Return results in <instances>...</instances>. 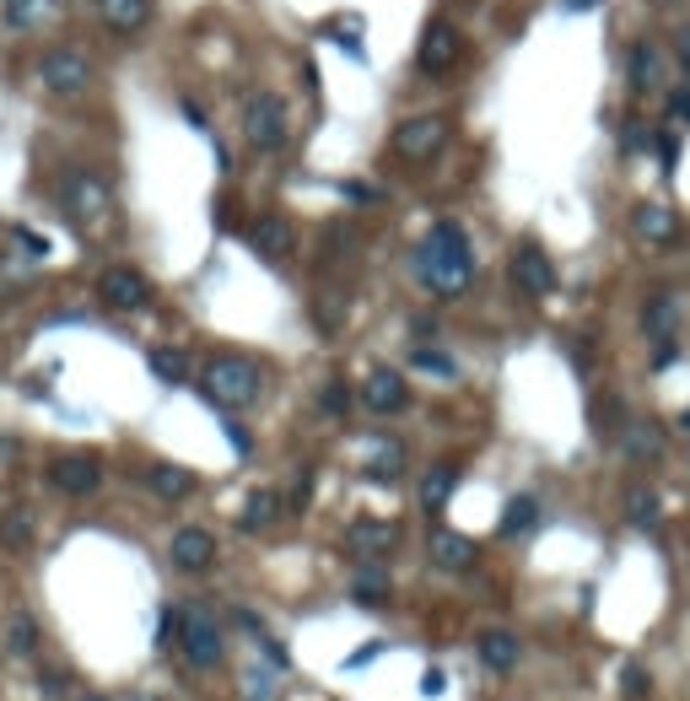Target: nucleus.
<instances>
[{
	"instance_id": "1",
	"label": "nucleus",
	"mask_w": 690,
	"mask_h": 701,
	"mask_svg": "<svg viewBox=\"0 0 690 701\" xmlns=\"http://www.w3.org/2000/svg\"><path fill=\"white\" fill-rule=\"evenodd\" d=\"M416 281L432 297H464L475 281V249L459 222H432V233L416 249Z\"/></svg>"
},
{
	"instance_id": "2",
	"label": "nucleus",
	"mask_w": 690,
	"mask_h": 701,
	"mask_svg": "<svg viewBox=\"0 0 690 701\" xmlns=\"http://www.w3.org/2000/svg\"><path fill=\"white\" fill-rule=\"evenodd\" d=\"M200 394L216 410H249L264 394V368L249 362V357H211L205 373H200Z\"/></svg>"
},
{
	"instance_id": "3",
	"label": "nucleus",
	"mask_w": 690,
	"mask_h": 701,
	"mask_svg": "<svg viewBox=\"0 0 690 701\" xmlns=\"http://www.w3.org/2000/svg\"><path fill=\"white\" fill-rule=\"evenodd\" d=\"M60 211L87 233V227H103L109 216H114V190H109V179L103 173H92V168H65L60 184Z\"/></svg>"
},
{
	"instance_id": "4",
	"label": "nucleus",
	"mask_w": 690,
	"mask_h": 701,
	"mask_svg": "<svg viewBox=\"0 0 690 701\" xmlns=\"http://www.w3.org/2000/svg\"><path fill=\"white\" fill-rule=\"evenodd\" d=\"M244 140H249L259 157H275L292 140V114H286L281 92H253L249 103H244Z\"/></svg>"
},
{
	"instance_id": "5",
	"label": "nucleus",
	"mask_w": 690,
	"mask_h": 701,
	"mask_svg": "<svg viewBox=\"0 0 690 701\" xmlns=\"http://www.w3.org/2000/svg\"><path fill=\"white\" fill-rule=\"evenodd\" d=\"M38 81H44L49 98H87L92 81H98V70L87 60V49L55 44V49H44V60H38Z\"/></svg>"
},
{
	"instance_id": "6",
	"label": "nucleus",
	"mask_w": 690,
	"mask_h": 701,
	"mask_svg": "<svg viewBox=\"0 0 690 701\" xmlns=\"http://www.w3.org/2000/svg\"><path fill=\"white\" fill-rule=\"evenodd\" d=\"M179 647L194 669H216L227 658V637H222V621L205 610V604H189L179 610Z\"/></svg>"
},
{
	"instance_id": "7",
	"label": "nucleus",
	"mask_w": 690,
	"mask_h": 701,
	"mask_svg": "<svg viewBox=\"0 0 690 701\" xmlns=\"http://www.w3.org/2000/svg\"><path fill=\"white\" fill-rule=\"evenodd\" d=\"M459 60H464V33H459L448 16H432V22L421 27L416 70H421V76H432V81H442V76H453V70H459Z\"/></svg>"
},
{
	"instance_id": "8",
	"label": "nucleus",
	"mask_w": 690,
	"mask_h": 701,
	"mask_svg": "<svg viewBox=\"0 0 690 701\" xmlns=\"http://www.w3.org/2000/svg\"><path fill=\"white\" fill-rule=\"evenodd\" d=\"M394 157L399 162H432L442 146H448V120L442 114H416V120H405V125L394 129Z\"/></svg>"
},
{
	"instance_id": "9",
	"label": "nucleus",
	"mask_w": 690,
	"mask_h": 701,
	"mask_svg": "<svg viewBox=\"0 0 690 701\" xmlns=\"http://www.w3.org/2000/svg\"><path fill=\"white\" fill-rule=\"evenodd\" d=\"M507 270H512V286H518L523 297H551V292H556V264H551V255H545L540 244H518Z\"/></svg>"
},
{
	"instance_id": "10",
	"label": "nucleus",
	"mask_w": 690,
	"mask_h": 701,
	"mask_svg": "<svg viewBox=\"0 0 690 701\" xmlns=\"http://www.w3.org/2000/svg\"><path fill=\"white\" fill-rule=\"evenodd\" d=\"M98 297H103L109 308H120V314H135V308L151 303V281H146L135 264H109L103 281H98Z\"/></svg>"
},
{
	"instance_id": "11",
	"label": "nucleus",
	"mask_w": 690,
	"mask_h": 701,
	"mask_svg": "<svg viewBox=\"0 0 690 701\" xmlns=\"http://www.w3.org/2000/svg\"><path fill=\"white\" fill-rule=\"evenodd\" d=\"M92 11H98V22L114 33V38H135V33H146L151 27V0H92Z\"/></svg>"
},
{
	"instance_id": "12",
	"label": "nucleus",
	"mask_w": 690,
	"mask_h": 701,
	"mask_svg": "<svg viewBox=\"0 0 690 701\" xmlns=\"http://www.w3.org/2000/svg\"><path fill=\"white\" fill-rule=\"evenodd\" d=\"M65 16V0H0V22L11 33H44Z\"/></svg>"
},
{
	"instance_id": "13",
	"label": "nucleus",
	"mask_w": 690,
	"mask_h": 701,
	"mask_svg": "<svg viewBox=\"0 0 690 701\" xmlns=\"http://www.w3.org/2000/svg\"><path fill=\"white\" fill-rule=\"evenodd\" d=\"M626 81L636 98H653V92L664 87V55H658L653 38H636L626 49Z\"/></svg>"
},
{
	"instance_id": "14",
	"label": "nucleus",
	"mask_w": 690,
	"mask_h": 701,
	"mask_svg": "<svg viewBox=\"0 0 690 701\" xmlns=\"http://www.w3.org/2000/svg\"><path fill=\"white\" fill-rule=\"evenodd\" d=\"M244 238H249V249L259 259H286L292 249H297V233H292L286 216H253Z\"/></svg>"
},
{
	"instance_id": "15",
	"label": "nucleus",
	"mask_w": 690,
	"mask_h": 701,
	"mask_svg": "<svg viewBox=\"0 0 690 701\" xmlns=\"http://www.w3.org/2000/svg\"><path fill=\"white\" fill-rule=\"evenodd\" d=\"M49 480L60 486L65 497H87V491H98V486H103V470H98V459H92V453H65V459H55Z\"/></svg>"
},
{
	"instance_id": "16",
	"label": "nucleus",
	"mask_w": 690,
	"mask_h": 701,
	"mask_svg": "<svg viewBox=\"0 0 690 701\" xmlns=\"http://www.w3.org/2000/svg\"><path fill=\"white\" fill-rule=\"evenodd\" d=\"M346 545H351L362 562H377V556H388V551L399 545V529H394V523H373V518H362V523H351V529H346Z\"/></svg>"
},
{
	"instance_id": "17",
	"label": "nucleus",
	"mask_w": 690,
	"mask_h": 701,
	"mask_svg": "<svg viewBox=\"0 0 690 701\" xmlns=\"http://www.w3.org/2000/svg\"><path fill=\"white\" fill-rule=\"evenodd\" d=\"M405 399H410V388L399 373H388V368H377L373 378L362 383V405L377 410V416H394V410H405Z\"/></svg>"
},
{
	"instance_id": "18",
	"label": "nucleus",
	"mask_w": 690,
	"mask_h": 701,
	"mask_svg": "<svg viewBox=\"0 0 690 701\" xmlns=\"http://www.w3.org/2000/svg\"><path fill=\"white\" fill-rule=\"evenodd\" d=\"M631 233L642 238V244H675L680 238V216L669 211V205H636V216H631Z\"/></svg>"
},
{
	"instance_id": "19",
	"label": "nucleus",
	"mask_w": 690,
	"mask_h": 701,
	"mask_svg": "<svg viewBox=\"0 0 690 701\" xmlns=\"http://www.w3.org/2000/svg\"><path fill=\"white\" fill-rule=\"evenodd\" d=\"M427 556H432V567H442V573H464V567H475V540L470 534H453V529H438L432 545H427Z\"/></svg>"
},
{
	"instance_id": "20",
	"label": "nucleus",
	"mask_w": 690,
	"mask_h": 701,
	"mask_svg": "<svg viewBox=\"0 0 690 701\" xmlns=\"http://www.w3.org/2000/svg\"><path fill=\"white\" fill-rule=\"evenodd\" d=\"M168 556H173L184 573H205V567L216 562V540H211L205 529H179L173 545H168Z\"/></svg>"
},
{
	"instance_id": "21",
	"label": "nucleus",
	"mask_w": 690,
	"mask_h": 701,
	"mask_svg": "<svg viewBox=\"0 0 690 701\" xmlns=\"http://www.w3.org/2000/svg\"><path fill=\"white\" fill-rule=\"evenodd\" d=\"M621 448H626V459H636V464H653L664 453V427L658 421H626L621 427Z\"/></svg>"
},
{
	"instance_id": "22",
	"label": "nucleus",
	"mask_w": 690,
	"mask_h": 701,
	"mask_svg": "<svg viewBox=\"0 0 690 701\" xmlns=\"http://www.w3.org/2000/svg\"><path fill=\"white\" fill-rule=\"evenodd\" d=\"M675 324H680V297H675V292H653L647 308H642V329H647L653 340H669Z\"/></svg>"
},
{
	"instance_id": "23",
	"label": "nucleus",
	"mask_w": 690,
	"mask_h": 701,
	"mask_svg": "<svg viewBox=\"0 0 690 701\" xmlns=\"http://www.w3.org/2000/svg\"><path fill=\"white\" fill-rule=\"evenodd\" d=\"M146 486H151L157 497L179 502V497H189V491H194V475H189L184 464H151V470H146Z\"/></svg>"
},
{
	"instance_id": "24",
	"label": "nucleus",
	"mask_w": 690,
	"mask_h": 701,
	"mask_svg": "<svg viewBox=\"0 0 690 701\" xmlns=\"http://www.w3.org/2000/svg\"><path fill=\"white\" fill-rule=\"evenodd\" d=\"M475 647H480V664L497 669V675H507V669L518 664V637H512V632H486Z\"/></svg>"
},
{
	"instance_id": "25",
	"label": "nucleus",
	"mask_w": 690,
	"mask_h": 701,
	"mask_svg": "<svg viewBox=\"0 0 690 701\" xmlns=\"http://www.w3.org/2000/svg\"><path fill=\"white\" fill-rule=\"evenodd\" d=\"M453 491H459V470H453V464H438V470L421 480V508H427V512H442Z\"/></svg>"
},
{
	"instance_id": "26",
	"label": "nucleus",
	"mask_w": 690,
	"mask_h": 701,
	"mask_svg": "<svg viewBox=\"0 0 690 701\" xmlns=\"http://www.w3.org/2000/svg\"><path fill=\"white\" fill-rule=\"evenodd\" d=\"M534 523H540V502H534V497H512L502 512V523H497V534L512 540V534H529Z\"/></svg>"
},
{
	"instance_id": "27",
	"label": "nucleus",
	"mask_w": 690,
	"mask_h": 701,
	"mask_svg": "<svg viewBox=\"0 0 690 701\" xmlns=\"http://www.w3.org/2000/svg\"><path fill=\"white\" fill-rule=\"evenodd\" d=\"M399 464H405V448L388 443V438H373V453H367V475H373V480H394V475H399Z\"/></svg>"
},
{
	"instance_id": "28",
	"label": "nucleus",
	"mask_w": 690,
	"mask_h": 701,
	"mask_svg": "<svg viewBox=\"0 0 690 701\" xmlns=\"http://www.w3.org/2000/svg\"><path fill=\"white\" fill-rule=\"evenodd\" d=\"M626 518L636 529H653L658 523V491L653 486H626Z\"/></svg>"
},
{
	"instance_id": "29",
	"label": "nucleus",
	"mask_w": 690,
	"mask_h": 701,
	"mask_svg": "<svg viewBox=\"0 0 690 701\" xmlns=\"http://www.w3.org/2000/svg\"><path fill=\"white\" fill-rule=\"evenodd\" d=\"M38 621L33 615H11V626H5V647L16 653V658H27V653H38Z\"/></svg>"
},
{
	"instance_id": "30",
	"label": "nucleus",
	"mask_w": 690,
	"mask_h": 701,
	"mask_svg": "<svg viewBox=\"0 0 690 701\" xmlns=\"http://www.w3.org/2000/svg\"><path fill=\"white\" fill-rule=\"evenodd\" d=\"M357 604H388V573L377 562H367L357 573Z\"/></svg>"
},
{
	"instance_id": "31",
	"label": "nucleus",
	"mask_w": 690,
	"mask_h": 701,
	"mask_svg": "<svg viewBox=\"0 0 690 701\" xmlns=\"http://www.w3.org/2000/svg\"><path fill=\"white\" fill-rule=\"evenodd\" d=\"M146 362H151V373H157V383H168V388H173V383H184V373H189L184 351H168V346H157V351H151Z\"/></svg>"
},
{
	"instance_id": "32",
	"label": "nucleus",
	"mask_w": 690,
	"mask_h": 701,
	"mask_svg": "<svg viewBox=\"0 0 690 701\" xmlns=\"http://www.w3.org/2000/svg\"><path fill=\"white\" fill-rule=\"evenodd\" d=\"M281 518V497L275 491H253L249 508H244V529H270Z\"/></svg>"
},
{
	"instance_id": "33",
	"label": "nucleus",
	"mask_w": 690,
	"mask_h": 701,
	"mask_svg": "<svg viewBox=\"0 0 690 701\" xmlns=\"http://www.w3.org/2000/svg\"><path fill=\"white\" fill-rule=\"evenodd\" d=\"M0 540H5V545H16V551L33 540V518H27V508H11L5 518H0Z\"/></svg>"
},
{
	"instance_id": "34",
	"label": "nucleus",
	"mask_w": 690,
	"mask_h": 701,
	"mask_svg": "<svg viewBox=\"0 0 690 701\" xmlns=\"http://www.w3.org/2000/svg\"><path fill=\"white\" fill-rule=\"evenodd\" d=\"M416 368H421V373H438V378H453V373H459V362H453V357H442V351H432V346H421V351H416Z\"/></svg>"
},
{
	"instance_id": "35",
	"label": "nucleus",
	"mask_w": 690,
	"mask_h": 701,
	"mask_svg": "<svg viewBox=\"0 0 690 701\" xmlns=\"http://www.w3.org/2000/svg\"><path fill=\"white\" fill-rule=\"evenodd\" d=\"M318 405H324L329 416H346V410H351V388H346L340 378H329V383H324V399H318Z\"/></svg>"
},
{
	"instance_id": "36",
	"label": "nucleus",
	"mask_w": 690,
	"mask_h": 701,
	"mask_svg": "<svg viewBox=\"0 0 690 701\" xmlns=\"http://www.w3.org/2000/svg\"><path fill=\"white\" fill-rule=\"evenodd\" d=\"M647 146H653V135H647V125H636V120H626V125H621V151H631V157H636V151H647Z\"/></svg>"
},
{
	"instance_id": "37",
	"label": "nucleus",
	"mask_w": 690,
	"mask_h": 701,
	"mask_svg": "<svg viewBox=\"0 0 690 701\" xmlns=\"http://www.w3.org/2000/svg\"><path fill=\"white\" fill-rule=\"evenodd\" d=\"M669 120H675V125H690V81H680V87L669 92Z\"/></svg>"
},
{
	"instance_id": "38",
	"label": "nucleus",
	"mask_w": 690,
	"mask_h": 701,
	"mask_svg": "<svg viewBox=\"0 0 690 701\" xmlns=\"http://www.w3.org/2000/svg\"><path fill=\"white\" fill-rule=\"evenodd\" d=\"M680 362V346H675V335L669 340H653V373H664V368H675Z\"/></svg>"
},
{
	"instance_id": "39",
	"label": "nucleus",
	"mask_w": 690,
	"mask_h": 701,
	"mask_svg": "<svg viewBox=\"0 0 690 701\" xmlns=\"http://www.w3.org/2000/svg\"><path fill=\"white\" fill-rule=\"evenodd\" d=\"M621 691H626V697H647V669L626 664V669H621Z\"/></svg>"
},
{
	"instance_id": "40",
	"label": "nucleus",
	"mask_w": 690,
	"mask_h": 701,
	"mask_svg": "<svg viewBox=\"0 0 690 701\" xmlns=\"http://www.w3.org/2000/svg\"><path fill=\"white\" fill-rule=\"evenodd\" d=\"M658 157H664V168L680 162V135H675V129H658Z\"/></svg>"
},
{
	"instance_id": "41",
	"label": "nucleus",
	"mask_w": 690,
	"mask_h": 701,
	"mask_svg": "<svg viewBox=\"0 0 690 701\" xmlns=\"http://www.w3.org/2000/svg\"><path fill=\"white\" fill-rule=\"evenodd\" d=\"M244 686H249V701H275V691H270V675H249Z\"/></svg>"
},
{
	"instance_id": "42",
	"label": "nucleus",
	"mask_w": 690,
	"mask_h": 701,
	"mask_svg": "<svg viewBox=\"0 0 690 701\" xmlns=\"http://www.w3.org/2000/svg\"><path fill=\"white\" fill-rule=\"evenodd\" d=\"M442 691H448L442 669H427V675H421V697H442Z\"/></svg>"
},
{
	"instance_id": "43",
	"label": "nucleus",
	"mask_w": 690,
	"mask_h": 701,
	"mask_svg": "<svg viewBox=\"0 0 690 701\" xmlns=\"http://www.w3.org/2000/svg\"><path fill=\"white\" fill-rule=\"evenodd\" d=\"M377 653H383V642H367L362 653H351V658H346V669H362V664H373Z\"/></svg>"
},
{
	"instance_id": "44",
	"label": "nucleus",
	"mask_w": 690,
	"mask_h": 701,
	"mask_svg": "<svg viewBox=\"0 0 690 701\" xmlns=\"http://www.w3.org/2000/svg\"><path fill=\"white\" fill-rule=\"evenodd\" d=\"M227 443H233V453H249V432H244V427H238V421H227Z\"/></svg>"
},
{
	"instance_id": "45",
	"label": "nucleus",
	"mask_w": 690,
	"mask_h": 701,
	"mask_svg": "<svg viewBox=\"0 0 690 701\" xmlns=\"http://www.w3.org/2000/svg\"><path fill=\"white\" fill-rule=\"evenodd\" d=\"M308 497H314V475H303V480H297V491H292V508L303 512V508H308Z\"/></svg>"
},
{
	"instance_id": "46",
	"label": "nucleus",
	"mask_w": 690,
	"mask_h": 701,
	"mask_svg": "<svg viewBox=\"0 0 690 701\" xmlns=\"http://www.w3.org/2000/svg\"><path fill=\"white\" fill-rule=\"evenodd\" d=\"M566 11H593V5H599V0H562Z\"/></svg>"
},
{
	"instance_id": "47",
	"label": "nucleus",
	"mask_w": 690,
	"mask_h": 701,
	"mask_svg": "<svg viewBox=\"0 0 690 701\" xmlns=\"http://www.w3.org/2000/svg\"><path fill=\"white\" fill-rule=\"evenodd\" d=\"M81 701H109V697H81Z\"/></svg>"
}]
</instances>
